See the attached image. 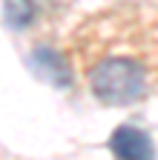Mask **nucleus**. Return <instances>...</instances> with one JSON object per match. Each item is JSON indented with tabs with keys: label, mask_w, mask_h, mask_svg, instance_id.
Segmentation results:
<instances>
[{
	"label": "nucleus",
	"mask_w": 158,
	"mask_h": 160,
	"mask_svg": "<svg viewBox=\"0 0 158 160\" xmlns=\"http://www.w3.org/2000/svg\"><path fill=\"white\" fill-rule=\"evenodd\" d=\"M69 60L104 106H132L158 92V3L124 0L78 23Z\"/></svg>",
	"instance_id": "1"
},
{
	"label": "nucleus",
	"mask_w": 158,
	"mask_h": 160,
	"mask_svg": "<svg viewBox=\"0 0 158 160\" xmlns=\"http://www.w3.org/2000/svg\"><path fill=\"white\" fill-rule=\"evenodd\" d=\"M109 149L115 160H155L150 134L135 126H118L109 137Z\"/></svg>",
	"instance_id": "2"
},
{
	"label": "nucleus",
	"mask_w": 158,
	"mask_h": 160,
	"mask_svg": "<svg viewBox=\"0 0 158 160\" xmlns=\"http://www.w3.org/2000/svg\"><path fill=\"white\" fill-rule=\"evenodd\" d=\"M3 14H6V23L12 29H26L35 20V3L32 0H6Z\"/></svg>",
	"instance_id": "3"
}]
</instances>
